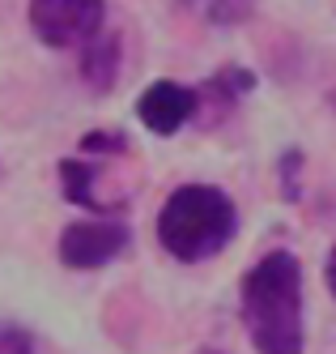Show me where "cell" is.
<instances>
[{"instance_id": "30bf717a", "label": "cell", "mask_w": 336, "mask_h": 354, "mask_svg": "<svg viewBox=\"0 0 336 354\" xmlns=\"http://www.w3.org/2000/svg\"><path fill=\"white\" fill-rule=\"evenodd\" d=\"M0 354H34V337L17 324H0Z\"/></svg>"}, {"instance_id": "3957f363", "label": "cell", "mask_w": 336, "mask_h": 354, "mask_svg": "<svg viewBox=\"0 0 336 354\" xmlns=\"http://www.w3.org/2000/svg\"><path fill=\"white\" fill-rule=\"evenodd\" d=\"M26 17L43 47L81 52L98 30H107V0H30Z\"/></svg>"}, {"instance_id": "52a82bcc", "label": "cell", "mask_w": 336, "mask_h": 354, "mask_svg": "<svg viewBox=\"0 0 336 354\" xmlns=\"http://www.w3.org/2000/svg\"><path fill=\"white\" fill-rule=\"evenodd\" d=\"M94 180H98V167L90 158H77V154L60 158V192H64L68 205L90 209L94 218H115V205H107L102 196H94Z\"/></svg>"}, {"instance_id": "8992f818", "label": "cell", "mask_w": 336, "mask_h": 354, "mask_svg": "<svg viewBox=\"0 0 336 354\" xmlns=\"http://www.w3.org/2000/svg\"><path fill=\"white\" fill-rule=\"evenodd\" d=\"M77 68H81L90 90H98V94L115 90L119 68H123V39L115 30H98L81 52H77Z\"/></svg>"}, {"instance_id": "8fae6325", "label": "cell", "mask_w": 336, "mask_h": 354, "mask_svg": "<svg viewBox=\"0 0 336 354\" xmlns=\"http://www.w3.org/2000/svg\"><path fill=\"white\" fill-rule=\"evenodd\" d=\"M324 277H328V290H332V299H336V243H332V252H328V265H324Z\"/></svg>"}, {"instance_id": "5b68a950", "label": "cell", "mask_w": 336, "mask_h": 354, "mask_svg": "<svg viewBox=\"0 0 336 354\" xmlns=\"http://www.w3.org/2000/svg\"><path fill=\"white\" fill-rule=\"evenodd\" d=\"M137 120L153 137H175L179 129H188V120H196V90L184 82H153L137 98Z\"/></svg>"}, {"instance_id": "ba28073f", "label": "cell", "mask_w": 336, "mask_h": 354, "mask_svg": "<svg viewBox=\"0 0 336 354\" xmlns=\"http://www.w3.org/2000/svg\"><path fill=\"white\" fill-rule=\"evenodd\" d=\"M77 154H90V158H119V154H128V137H123L119 129H94V133L81 137Z\"/></svg>"}, {"instance_id": "7a4b0ae2", "label": "cell", "mask_w": 336, "mask_h": 354, "mask_svg": "<svg viewBox=\"0 0 336 354\" xmlns=\"http://www.w3.org/2000/svg\"><path fill=\"white\" fill-rule=\"evenodd\" d=\"M235 231H239V209L213 184L175 188L158 209V243L166 257L184 261V265L217 257L235 239Z\"/></svg>"}, {"instance_id": "277c9868", "label": "cell", "mask_w": 336, "mask_h": 354, "mask_svg": "<svg viewBox=\"0 0 336 354\" xmlns=\"http://www.w3.org/2000/svg\"><path fill=\"white\" fill-rule=\"evenodd\" d=\"M128 243H132V231L119 218H81L60 231L56 252H60L64 269L90 273V269H107L111 261H119L128 252Z\"/></svg>"}, {"instance_id": "6da1fadb", "label": "cell", "mask_w": 336, "mask_h": 354, "mask_svg": "<svg viewBox=\"0 0 336 354\" xmlns=\"http://www.w3.org/2000/svg\"><path fill=\"white\" fill-rule=\"evenodd\" d=\"M243 324L260 354H302V265L294 252H268L243 277Z\"/></svg>"}, {"instance_id": "9c48e42d", "label": "cell", "mask_w": 336, "mask_h": 354, "mask_svg": "<svg viewBox=\"0 0 336 354\" xmlns=\"http://www.w3.org/2000/svg\"><path fill=\"white\" fill-rule=\"evenodd\" d=\"M251 13V0H209V21L217 26H235Z\"/></svg>"}, {"instance_id": "7c38bea8", "label": "cell", "mask_w": 336, "mask_h": 354, "mask_svg": "<svg viewBox=\"0 0 336 354\" xmlns=\"http://www.w3.org/2000/svg\"><path fill=\"white\" fill-rule=\"evenodd\" d=\"M332 107H336V94H332Z\"/></svg>"}]
</instances>
